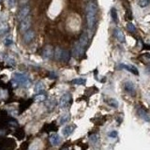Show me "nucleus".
I'll return each instance as SVG.
<instances>
[{
	"label": "nucleus",
	"instance_id": "nucleus-10",
	"mask_svg": "<svg viewBox=\"0 0 150 150\" xmlns=\"http://www.w3.org/2000/svg\"><path fill=\"white\" fill-rule=\"evenodd\" d=\"M137 113H138V115L139 116L141 117V118H143L144 120H145L146 122H150V115L149 114L146 112V111L145 109H143V108H139L137 110Z\"/></svg>",
	"mask_w": 150,
	"mask_h": 150
},
{
	"label": "nucleus",
	"instance_id": "nucleus-8",
	"mask_svg": "<svg viewBox=\"0 0 150 150\" xmlns=\"http://www.w3.org/2000/svg\"><path fill=\"white\" fill-rule=\"evenodd\" d=\"M124 87H125V90H126L127 93H128L131 96H135L136 94V90H135V84L130 81H128L125 83L124 84Z\"/></svg>",
	"mask_w": 150,
	"mask_h": 150
},
{
	"label": "nucleus",
	"instance_id": "nucleus-28",
	"mask_svg": "<svg viewBox=\"0 0 150 150\" xmlns=\"http://www.w3.org/2000/svg\"><path fill=\"white\" fill-rule=\"evenodd\" d=\"M90 141L92 142V143H97L98 142V140H99V136L98 135H92V136H90Z\"/></svg>",
	"mask_w": 150,
	"mask_h": 150
},
{
	"label": "nucleus",
	"instance_id": "nucleus-5",
	"mask_svg": "<svg viewBox=\"0 0 150 150\" xmlns=\"http://www.w3.org/2000/svg\"><path fill=\"white\" fill-rule=\"evenodd\" d=\"M29 14H30V7L27 5L24 6L23 8L19 10V12H18V20L21 22L22 20L26 19L27 16H29Z\"/></svg>",
	"mask_w": 150,
	"mask_h": 150
},
{
	"label": "nucleus",
	"instance_id": "nucleus-33",
	"mask_svg": "<svg viewBox=\"0 0 150 150\" xmlns=\"http://www.w3.org/2000/svg\"><path fill=\"white\" fill-rule=\"evenodd\" d=\"M146 71H147V73L150 75V64H149L147 67H146Z\"/></svg>",
	"mask_w": 150,
	"mask_h": 150
},
{
	"label": "nucleus",
	"instance_id": "nucleus-27",
	"mask_svg": "<svg viewBox=\"0 0 150 150\" xmlns=\"http://www.w3.org/2000/svg\"><path fill=\"white\" fill-rule=\"evenodd\" d=\"M6 62H8L9 64H10V65H15V60H14V58H12L11 56H7L6 58Z\"/></svg>",
	"mask_w": 150,
	"mask_h": 150
},
{
	"label": "nucleus",
	"instance_id": "nucleus-16",
	"mask_svg": "<svg viewBox=\"0 0 150 150\" xmlns=\"http://www.w3.org/2000/svg\"><path fill=\"white\" fill-rule=\"evenodd\" d=\"M70 58V53L69 51L67 50H63V53H62V56H61V60L60 61H63V62H68Z\"/></svg>",
	"mask_w": 150,
	"mask_h": 150
},
{
	"label": "nucleus",
	"instance_id": "nucleus-14",
	"mask_svg": "<svg viewBox=\"0 0 150 150\" xmlns=\"http://www.w3.org/2000/svg\"><path fill=\"white\" fill-rule=\"evenodd\" d=\"M45 89V85L42 82H38L37 84H35V87H34V91L36 93H40L41 91H43Z\"/></svg>",
	"mask_w": 150,
	"mask_h": 150
},
{
	"label": "nucleus",
	"instance_id": "nucleus-1",
	"mask_svg": "<svg viewBox=\"0 0 150 150\" xmlns=\"http://www.w3.org/2000/svg\"><path fill=\"white\" fill-rule=\"evenodd\" d=\"M97 15V6L95 3L90 2L86 7V24L89 29H93L96 24Z\"/></svg>",
	"mask_w": 150,
	"mask_h": 150
},
{
	"label": "nucleus",
	"instance_id": "nucleus-19",
	"mask_svg": "<svg viewBox=\"0 0 150 150\" xmlns=\"http://www.w3.org/2000/svg\"><path fill=\"white\" fill-rule=\"evenodd\" d=\"M62 53H63V50L61 48H56L55 49V57L56 60H61V56H62Z\"/></svg>",
	"mask_w": 150,
	"mask_h": 150
},
{
	"label": "nucleus",
	"instance_id": "nucleus-32",
	"mask_svg": "<svg viewBox=\"0 0 150 150\" xmlns=\"http://www.w3.org/2000/svg\"><path fill=\"white\" fill-rule=\"evenodd\" d=\"M27 2H28V0H21L20 1V3H21V5H24L26 6V4H27Z\"/></svg>",
	"mask_w": 150,
	"mask_h": 150
},
{
	"label": "nucleus",
	"instance_id": "nucleus-22",
	"mask_svg": "<svg viewBox=\"0 0 150 150\" xmlns=\"http://www.w3.org/2000/svg\"><path fill=\"white\" fill-rule=\"evenodd\" d=\"M108 103L110 106L114 107V108H117V106H118V102H117L116 99H110L108 101Z\"/></svg>",
	"mask_w": 150,
	"mask_h": 150
},
{
	"label": "nucleus",
	"instance_id": "nucleus-11",
	"mask_svg": "<svg viewBox=\"0 0 150 150\" xmlns=\"http://www.w3.org/2000/svg\"><path fill=\"white\" fill-rule=\"evenodd\" d=\"M76 128V126H75V125H69V126H66L62 130V134L65 137L70 136V134H72V132L74 131V128Z\"/></svg>",
	"mask_w": 150,
	"mask_h": 150
},
{
	"label": "nucleus",
	"instance_id": "nucleus-24",
	"mask_svg": "<svg viewBox=\"0 0 150 150\" xmlns=\"http://www.w3.org/2000/svg\"><path fill=\"white\" fill-rule=\"evenodd\" d=\"M15 136L18 139H23L24 137V131L23 130H18L15 132Z\"/></svg>",
	"mask_w": 150,
	"mask_h": 150
},
{
	"label": "nucleus",
	"instance_id": "nucleus-7",
	"mask_svg": "<svg viewBox=\"0 0 150 150\" xmlns=\"http://www.w3.org/2000/svg\"><path fill=\"white\" fill-rule=\"evenodd\" d=\"M53 53H55V52H53V49L51 45H46L43 48V50H42V56L45 59L52 58L53 56Z\"/></svg>",
	"mask_w": 150,
	"mask_h": 150
},
{
	"label": "nucleus",
	"instance_id": "nucleus-26",
	"mask_svg": "<svg viewBox=\"0 0 150 150\" xmlns=\"http://www.w3.org/2000/svg\"><path fill=\"white\" fill-rule=\"evenodd\" d=\"M44 99H46V97H45V95H42V94H39L35 97L36 101H43Z\"/></svg>",
	"mask_w": 150,
	"mask_h": 150
},
{
	"label": "nucleus",
	"instance_id": "nucleus-20",
	"mask_svg": "<svg viewBox=\"0 0 150 150\" xmlns=\"http://www.w3.org/2000/svg\"><path fill=\"white\" fill-rule=\"evenodd\" d=\"M111 16H112V19L115 23H117V21H118V17H117V11L115 8H112L111 9Z\"/></svg>",
	"mask_w": 150,
	"mask_h": 150
},
{
	"label": "nucleus",
	"instance_id": "nucleus-35",
	"mask_svg": "<svg viewBox=\"0 0 150 150\" xmlns=\"http://www.w3.org/2000/svg\"><path fill=\"white\" fill-rule=\"evenodd\" d=\"M0 1H1V0H0Z\"/></svg>",
	"mask_w": 150,
	"mask_h": 150
},
{
	"label": "nucleus",
	"instance_id": "nucleus-12",
	"mask_svg": "<svg viewBox=\"0 0 150 150\" xmlns=\"http://www.w3.org/2000/svg\"><path fill=\"white\" fill-rule=\"evenodd\" d=\"M119 68H121V69H125L126 70H128V71H130V72L133 73V74H136V75L139 74L138 70H137L134 66H131V65H125V64H121V65L119 66Z\"/></svg>",
	"mask_w": 150,
	"mask_h": 150
},
{
	"label": "nucleus",
	"instance_id": "nucleus-23",
	"mask_svg": "<svg viewBox=\"0 0 150 150\" xmlns=\"http://www.w3.org/2000/svg\"><path fill=\"white\" fill-rule=\"evenodd\" d=\"M127 29L130 31V33H134V32H136V27H135L131 23H128V24H127Z\"/></svg>",
	"mask_w": 150,
	"mask_h": 150
},
{
	"label": "nucleus",
	"instance_id": "nucleus-18",
	"mask_svg": "<svg viewBox=\"0 0 150 150\" xmlns=\"http://www.w3.org/2000/svg\"><path fill=\"white\" fill-rule=\"evenodd\" d=\"M9 29V26L5 22H0V36L4 34L5 32Z\"/></svg>",
	"mask_w": 150,
	"mask_h": 150
},
{
	"label": "nucleus",
	"instance_id": "nucleus-9",
	"mask_svg": "<svg viewBox=\"0 0 150 150\" xmlns=\"http://www.w3.org/2000/svg\"><path fill=\"white\" fill-rule=\"evenodd\" d=\"M114 36L116 38V40L118 41L119 42H125V35L122 32V30L119 29V28H116L115 30H114Z\"/></svg>",
	"mask_w": 150,
	"mask_h": 150
},
{
	"label": "nucleus",
	"instance_id": "nucleus-15",
	"mask_svg": "<svg viewBox=\"0 0 150 150\" xmlns=\"http://www.w3.org/2000/svg\"><path fill=\"white\" fill-rule=\"evenodd\" d=\"M70 119V114H68V113L67 114H63V115L61 116V117L59 118V124H61V125L65 124L67 122H69Z\"/></svg>",
	"mask_w": 150,
	"mask_h": 150
},
{
	"label": "nucleus",
	"instance_id": "nucleus-25",
	"mask_svg": "<svg viewBox=\"0 0 150 150\" xmlns=\"http://www.w3.org/2000/svg\"><path fill=\"white\" fill-rule=\"evenodd\" d=\"M138 4L142 8H145L149 4V0H138Z\"/></svg>",
	"mask_w": 150,
	"mask_h": 150
},
{
	"label": "nucleus",
	"instance_id": "nucleus-3",
	"mask_svg": "<svg viewBox=\"0 0 150 150\" xmlns=\"http://www.w3.org/2000/svg\"><path fill=\"white\" fill-rule=\"evenodd\" d=\"M72 102V97L70 93H65L59 99V107L60 108H68Z\"/></svg>",
	"mask_w": 150,
	"mask_h": 150
},
{
	"label": "nucleus",
	"instance_id": "nucleus-30",
	"mask_svg": "<svg viewBox=\"0 0 150 150\" xmlns=\"http://www.w3.org/2000/svg\"><path fill=\"white\" fill-rule=\"evenodd\" d=\"M117 135H118V133H117V131H111V132L109 133V137L111 138H116L117 137Z\"/></svg>",
	"mask_w": 150,
	"mask_h": 150
},
{
	"label": "nucleus",
	"instance_id": "nucleus-2",
	"mask_svg": "<svg viewBox=\"0 0 150 150\" xmlns=\"http://www.w3.org/2000/svg\"><path fill=\"white\" fill-rule=\"evenodd\" d=\"M13 82H15L17 84L21 86L27 87L31 84V79L27 76L26 73L23 72H16L13 75Z\"/></svg>",
	"mask_w": 150,
	"mask_h": 150
},
{
	"label": "nucleus",
	"instance_id": "nucleus-34",
	"mask_svg": "<svg viewBox=\"0 0 150 150\" xmlns=\"http://www.w3.org/2000/svg\"><path fill=\"white\" fill-rule=\"evenodd\" d=\"M61 150H69V148H68V147H64V148H62Z\"/></svg>",
	"mask_w": 150,
	"mask_h": 150
},
{
	"label": "nucleus",
	"instance_id": "nucleus-4",
	"mask_svg": "<svg viewBox=\"0 0 150 150\" xmlns=\"http://www.w3.org/2000/svg\"><path fill=\"white\" fill-rule=\"evenodd\" d=\"M31 26V16H27L26 19L22 20L20 22V26H19V29L21 32H26L30 28Z\"/></svg>",
	"mask_w": 150,
	"mask_h": 150
},
{
	"label": "nucleus",
	"instance_id": "nucleus-21",
	"mask_svg": "<svg viewBox=\"0 0 150 150\" xmlns=\"http://www.w3.org/2000/svg\"><path fill=\"white\" fill-rule=\"evenodd\" d=\"M55 103H56V101H55V99H49V101H47V103H46L47 109H48V110H52V109L53 108V107L55 106Z\"/></svg>",
	"mask_w": 150,
	"mask_h": 150
},
{
	"label": "nucleus",
	"instance_id": "nucleus-31",
	"mask_svg": "<svg viewBox=\"0 0 150 150\" xmlns=\"http://www.w3.org/2000/svg\"><path fill=\"white\" fill-rule=\"evenodd\" d=\"M16 4V0H9V8H13Z\"/></svg>",
	"mask_w": 150,
	"mask_h": 150
},
{
	"label": "nucleus",
	"instance_id": "nucleus-17",
	"mask_svg": "<svg viewBox=\"0 0 150 150\" xmlns=\"http://www.w3.org/2000/svg\"><path fill=\"white\" fill-rule=\"evenodd\" d=\"M70 83L76 85H84L86 83V80L84 79V78H77V79H73Z\"/></svg>",
	"mask_w": 150,
	"mask_h": 150
},
{
	"label": "nucleus",
	"instance_id": "nucleus-29",
	"mask_svg": "<svg viewBox=\"0 0 150 150\" xmlns=\"http://www.w3.org/2000/svg\"><path fill=\"white\" fill-rule=\"evenodd\" d=\"M4 42H5V44H6L7 46H9V45H10V44H12L13 41H12V39L9 37V38H7Z\"/></svg>",
	"mask_w": 150,
	"mask_h": 150
},
{
	"label": "nucleus",
	"instance_id": "nucleus-6",
	"mask_svg": "<svg viewBox=\"0 0 150 150\" xmlns=\"http://www.w3.org/2000/svg\"><path fill=\"white\" fill-rule=\"evenodd\" d=\"M35 31L32 30V29H28L27 31H26L24 33V36H23V40H24V43H30L34 41L35 39Z\"/></svg>",
	"mask_w": 150,
	"mask_h": 150
},
{
	"label": "nucleus",
	"instance_id": "nucleus-13",
	"mask_svg": "<svg viewBox=\"0 0 150 150\" xmlns=\"http://www.w3.org/2000/svg\"><path fill=\"white\" fill-rule=\"evenodd\" d=\"M61 142V139H60L59 135L57 133H53L51 136H50V143L53 145H57L60 144Z\"/></svg>",
	"mask_w": 150,
	"mask_h": 150
}]
</instances>
